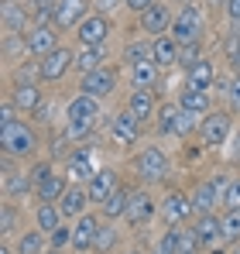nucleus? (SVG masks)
<instances>
[{"label": "nucleus", "instance_id": "nucleus-53", "mask_svg": "<svg viewBox=\"0 0 240 254\" xmlns=\"http://www.w3.org/2000/svg\"><path fill=\"white\" fill-rule=\"evenodd\" d=\"M230 0H209V7H227Z\"/></svg>", "mask_w": 240, "mask_h": 254}, {"label": "nucleus", "instance_id": "nucleus-15", "mask_svg": "<svg viewBox=\"0 0 240 254\" xmlns=\"http://www.w3.org/2000/svg\"><path fill=\"white\" fill-rule=\"evenodd\" d=\"M196 237H199L206 248H216V241H223V223L216 213H206V216H196Z\"/></svg>", "mask_w": 240, "mask_h": 254}, {"label": "nucleus", "instance_id": "nucleus-2", "mask_svg": "<svg viewBox=\"0 0 240 254\" xmlns=\"http://www.w3.org/2000/svg\"><path fill=\"white\" fill-rule=\"evenodd\" d=\"M199 35H202L199 7L185 3V7L175 14V21H172V38H175L179 45H189V42H199Z\"/></svg>", "mask_w": 240, "mask_h": 254}, {"label": "nucleus", "instance_id": "nucleus-50", "mask_svg": "<svg viewBox=\"0 0 240 254\" xmlns=\"http://www.w3.org/2000/svg\"><path fill=\"white\" fill-rule=\"evenodd\" d=\"M123 3H127L130 10H141V14H144L148 7H155V0H123Z\"/></svg>", "mask_w": 240, "mask_h": 254}, {"label": "nucleus", "instance_id": "nucleus-62", "mask_svg": "<svg viewBox=\"0 0 240 254\" xmlns=\"http://www.w3.org/2000/svg\"><path fill=\"white\" fill-rule=\"evenodd\" d=\"M237 254H240V251H237Z\"/></svg>", "mask_w": 240, "mask_h": 254}, {"label": "nucleus", "instance_id": "nucleus-8", "mask_svg": "<svg viewBox=\"0 0 240 254\" xmlns=\"http://www.w3.org/2000/svg\"><path fill=\"white\" fill-rule=\"evenodd\" d=\"M107 35H110V21L103 14H89L79 24V45L82 48H103Z\"/></svg>", "mask_w": 240, "mask_h": 254}, {"label": "nucleus", "instance_id": "nucleus-11", "mask_svg": "<svg viewBox=\"0 0 240 254\" xmlns=\"http://www.w3.org/2000/svg\"><path fill=\"white\" fill-rule=\"evenodd\" d=\"M96 230H100V220H96L93 213H82L79 220H76V227H72V251H76V254L93 251V244H96Z\"/></svg>", "mask_w": 240, "mask_h": 254}, {"label": "nucleus", "instance_id": "nucleus-35", "mask_svg": "<svg viewBox=\"0 0 240 254\" xmlns=\"http://www.w3.org/2000/svg\"><path fill=\"white\" fill-rule=\"evenodd\" d=\"M196 62H202V48H199V42H189V45H179V65L189 72Z\"/></svg>", "mask_w": 240, "mask_h": 254}, {"label": "nucleus", "instance_id": "nucleus-19", "mask_svg": "<svg viewBox=\"0 0 240 254\" xmlns=\"http://www.w3.org/2000/svg\"><path fill=\"white\" fill-rule=\"evenodd\" d=\"M179 107H182L185 114L199 117V114H209V96H206V89H192V86H182V93H179Z\"/></svg>", "mask_w": 240, "mask_h": 254}, {"label": "nucleus", "instance_id": "nucleus-48", "mask_svg": "<svg viewBox=\"0 0 240 254\" xmlns=\"http://www.w3.org/2000/svg\"><path fill=\"white\" fill-rule=\"evenodd\" d=\"M14 121H17V107L7 100V103H3V110H0V127H3V124H14Z\"/></svg>", "mask_w": 240, "mask_h": 254}, {"label": "nucleus", "instance_id": "nucleus-61", "mask_svg": "<svg viewBox=\"0 0 240 254\" xmlns=\"http://www.w3.org/2000/svg\"><path fill=\"white\" fill-rule=\"evenodd\" d=\"M107 3H110V0H107Z\"/></svg>", "mask_w": 240, "mask_h": 254}, {"label": "nucleus", "instance_id": "nucleus-21", "mask_svg": "<svg viewBox=\"0 0 240 254\" xmlns=\"http://www.w3.org/2000/svg\"><path fill=\"white\" fill-rule=\"evenodd\" d=\"M10 103L17 107V110H38L41 107V89L35 83H17L14 86V93H10Z\"/></svg>", "mask_w": 240, "mask_h": 254}, {"label": "nucleus", "instance_id": "nucleus-12", "mask_svg": "<svg viewBox=\"0 0 240 254\" xmlns=\"http://www.w3.org/2000/svg\"><path fill=\"white\" fill-rule=\"evenodd\" d=\"M117 89V72L114 69H96V72H89V76H82V93H89V96H110Z\"/></svg>", "mask_w": 240, "mask_h": 254}, {"label": "nucleus", "instance_id": "nucleus-41", "mask_svg": "<svg viewBox=\"0 0 240 254\" xmlns=\"http://www.w3.org/2000/svg\"><path fill=\"white\" fill-rule=\"evenodd\" d=\"M223 206L227 210H240V179H230V186L223 192Z\"/></svg>", "mask_w": 240, "mask_h": 254}, {"label": "nucleus", "instance_id": "nucleus-36", "mask_svg": "<svg viewBox=\"0 0 240 254\" xmlns=\"http://www.w3.org/2000/svg\"><path fill=\"white\" fill-rule=\"evenodd\" d=\"M202 241L196 237V230L189 227V230H179V248H175V254H199Z\"/></svg>", "mask_w": 240, "mask_h": 254}, {"label": "nucleus", "instance_id": "nucleus-55", "mask_svg": "<svg viewBox=\"0 0 240 254\" xmlns=\"http://www.w3.org/2000/svg\"><path fill=\"white\" fill-rule=\"evenodd\" d=\"M234 38H240V21H237V24H234Z\"/></svg>", "mask_w": 240, "mask_h": 254}, {"label": "nucleus", "instance_id": "nucleus-22", "mask_svg": "<svg viewBox=\"0 0 240 254\" xmlns=\"http://www.w3.org/2000/svg\"><path fill=\"white\" fill-rule=\"evenodd\" d=\"M127 110L144 124V121H151V117H155V96H151L148 89H134V93L127 96Z\"/></svg>", "mask_w": 240, "mask_h": 254}, {"label": "nucleus", "instance_id": "nucleus-42", "mask_svg": "<svg viewBox=\"0 0 240 254\" xmlns=\"http://www.w3.org/2000/svg\"><path fill=\"white\" fill-rule=\"evenodd\" d=\"M0 223H3V227H0L3 234H14V230H17V210H14L10 203H3V210H0Z\"/></svg>", "mask_w": 240, "mask_h": 254}, {"label": "nucleus", "instance_id": "nucleus-4", "mask_svg": "<svg viewBox=\"0 0 240 254\" xmlns=\"http://www.w3.org/2000/svg\"><path fill=\"white\" fill-rule=\"evenodd\" d=\"M192 213H196L192 210V196H185V192H168V196L161 199V220H165L168 227L185 223Z\"/></svg>", "mask_w": 240, "mask_h": 254}, {"label": "nucleus", "instance_id": "nucleus-57", "mask_svg": "<svg viewBox=\"0 0 240 254\" xmlns=\"http://www.w3.org/2000/svg\"><path fill=\"white\" fill-rule=\"evenodd\" d=\"M0 254H10V251H7V248H3V251H0Z\"/></svg>", "mask_w": 240, "mask_h": 254}, {"label": "nucleus", "instance_id": "nucleus-43", "mask_svg": "<svg viewBox=\"0 0 240 254\" xmlns=\"http://www.w3.org/2000/svg\"><path fill=\"white\" fill-rule=\"evenodd\" d=\"M192 130H196V117L182 110V114H179V124H175V137H185V134H192Z\"/></svg>", "mask_w": 240, "mask_h": 254}, {"label": "nucleus", "instance_id": "nucleus-14", "mask_svg": "<svg viewBox=\"0 0 240 254\" xmlns=\"http://www.w3.org/2000/svg\"><path fill=\"white\" fill-rule=\"evenodd\" d=\"M151 62H155L158 69L179 65V42H175V38H168V35L155 38V42H151Z\"/></svg>", "mask_w": 240, "mask_h": 254}, {"label": "nucleus", "instance_id": "nucleus-16", "mask_svg": "<svg viewBox=\"0 0 240 254\" xmlns=\"http://www.w3.org/2000/svg\"><path fill=\"white\" fill-rule=\"evenodd\" d=\"M155 216V199L144 192V189H137L134 196H130V206H127V220L134 223V227H141V223H148Z\"/></svg>", "mask_w": 240, "mask_h": 254}, {"label": "nucleus", "instance_id": "nucleus-47", "mask_svg": "<svg viewBox=\"0 0 240 254\" xmlns=\"http://www.w3.org/2000/svg\"><path fill=\"white\" fill-rule=\"evenodd\" d=\"M227 96H230V110L240 114V79H234V83L227 86Z\"/></svg>", "mask_w": 240, "mask_h": 254}, {"label": "nucleus", "instance_id": "nucleus-59", "mask_svg": "<svg viewBox=\"0 0 240 254\" xmlns=\"http://www.w3.org/2000/svg\"><path fill=\"white\" fill-rule=\"evenodd\" d=\"M130 254H141V251H130Z\"/></svg>", "mask_w": 240, "mask_h": 254}, {"label": "nucleus", "instance_id": "nucleus-18", "mask_svg": "<svg viewBox=\"0 0 240 254\" xmlns=\"http://www.w3.org/2000/svg\"><path fill=\"white\" fill-rule=\"evenodd\" d=\"M65 117H69V121H96V117H100V100L89 96V93H79V96L69 103Z\"/></svg>", "mask_w": 240, "mask_h": 254}, {"label": "nucleus", "instance_id": "nucleus-7", "mask_svg": "<svg viewBox=\"0 0 240 254\" xmlns=\"http://www.w3.org/2000/svg\"><path fill=\"white\" fill-rule=\"evenodd\" d=\"M117 189H120V182H117V172L114 169H100L86 182V196H89V203H96V206H103Z\"/></svg>", "mask_w": 240, "mask_h": 254}, {"label": "nucleus", "instance_id": "nucleus-51", "mask_svg": "<svg viewBox=\"0 0 240 254\" xmlns=\"http://www.w3.org/2000/svg\"><path fill=\"white\" fill-rule=\"evenodd\" d=\"M35 121H41V124H45V121H52V103H41L38 110H35Z\"/></svg>", "mask_w": 240, "mask_h": 254}, {"label": "nucleus", "instance_id": "nucleus-6", "mask_svg": "<svg viewBox=\"0 0 240 254\" xmlns=\"http://www.w3.org/2000/svg\"><path fill=\"white\" fill-rule=\"evenodd\" d=\"M199 137H202L206 148H220V144H227V137H230V114H209V117H202Z\"/></svg>", "mask_w": 240, "mask_h": 254}, {"label": "nucleus", "instance_id": "nucleus-27", "mask_svg": "<svg viewBox=\"0 0 240 254\" xmlns=\"http://www.w3.org/2000/svg\"><path fill=\"white\" fill-rule=\"evenodd\" d=\"M216 83V69H213V62H196L192 69H189V79H185V86H192V89H209V86Z\"/></svg>", "mask_w": 240, "mask_h": 254}, {"label": "nucleus", "instance_id": "nucleus-13", "mask_svg": "<svg viewBox=\"0 0 240 254\" xmlns=\"http://www.w3.org/2000/svg\"><path fill=\"white\" fill-rule=\"evenodd\" d=\"M172 21H175V17H172V10H168V7H161V3L148 7V10L141 14L144 31H148V35H158V38L165 35V31H172Z\"/></svg>", "mask_w": 240, "mask_h": 254}, {"label": "nucleus", "instance_id": "nucleus-37", "mask_svg": "<svg viewBox=\"0 0 240 254\" xmlns=\"http://www.w3.org/2000/svg\"><path fill=\"white\" fill-rule=\"evenodd\" d=\"M179 114H182V107H161V114H158V134H175Z\"/></svg>", "mask_w": 240, "mask_h": 254}, {"label": "nucleus", "instance_id": "nucleus-46", "mask_svg": "<svg viewBox=\"0 0 240 254\" xmlns=\"http://www.w3.org/2000/svg\"><path fill=\"white\" fill-rule=\"evenodd\" d=\"M52 244H55V248H65V244H72V230H69V227H59V230L52 234Z\"/></svg>", "mask_w": 240, "mask_h": 254}, {"label": "nucleus", "instance_id": "nucleus-49", "mask_svg": "<svg viewBox=\"0 0 240 254\" xmlns=\"http://www.w3.org/2000/svg\"><path fill=\"white\" fill-rule=\"evenodd\" d=\"M48 175H52V165H35V169H31V179H35V189H38V186L45 182V179H48Z\"/></svg>", "mask_w": 240, "mask_h": 254}, {"label": "nucleus", "instance_id": "nucleus-26", "mask_svg": "<svg viewBox=\"0 0 240 254\" xmlns=\"http://www.w3.org/2000/svg\"><path fill=\"white\" fill-rule=\"evenodd\" d=\"M65 192H69V186H65V179H62L59 172H52L38 189H35V196H38L41 203H55V199H62Z\"/></svg>", "mask_w": 240, "mask_h": 254}, {"label": "nucleus", "instance_id": "nucleus-24", "mask_svg": "<svg viewBox=\"0 0 240 254\" xmlns=\"http://www.w3.org/2000/svg\"><path fill=\"white\" fill-rule=\"evenodd\" d=\"M55 48H59V42H55V31H52V28H35V31L28 35V52H31V55H41V59H45V55H52Z\"/></svg>", "mask_w": 240, "mask_h": 254}, {"label": "nucleus", "instance_id": "nucleus-23", "mask_svg": "<svg viewBox=\"0 0 240 254\" xmlns=\"http://www.w3.org/2000/svg\"><path fill=\"white\" fill-rule=\"evenodd\" d=\"M65 169H69V175H72V179H79V182H89V179L100 172V169H93V162H89V151H86V148L72 151V155L65 158Z\"/></svg>", "mask_w": 240, "mask_h": 254}, {"label": "nucleus", "instance_id": "nucleus-56", "mask_svg": "<svg viewBox=\"0 0 240 254\" xmlns=\"http://www.w3.org/2000/svg\"><path fill=\"white\" fill-rule=\"evenodd\" d=\"M35 3H38V7H45V3H52V0H35Z\"/></svg>", "mask_w": 240, "mask_h": 254}, {"label": "nucleus", "instance_id": "nucleus-3", "mask_svg": "<svg viewBox=\"0 0 240 254\" xmlns=\"http://www.w3.org/2000/svg\"><path fill=\"white\" fill-rule=\"evenodd\" d=\"M69 69H76V52L72 48H55L52 55H45L38 62V76L45 79V83H55V79H62Z\"/></svg>", "mask_w": 240, "mask_h": 254}, {"label": "nucleus", "instance_id": "nucleus-25", "mask_svg": "<svg viewBox=\"0 0 240 254\" xmlns=\"http://www.w3.org/2000/svg\"><path fill=\"white\" fill-rule=\"evenodd\" d=\"M28 189H35V179L24 172H7L3 175V199H21Z\"/></svg>", "mask_w": 240, "mask_h": 254}, {"label": "nucleus", "instance_id": "nucleus-10", "mask_svg": "<svg viewBox=\"0 0 240 254\" xmlns=\"http://www.w3.org/2000/svg\"><path fill=\"white\" fill-rule=\"evenodd\" d=\"M110 137H114V144H134L137 137H141V121L130 114V110H123L117 117H110Z\"/></svg>", "mask_w": 240, "mask_h": 254}, {"label": "nucleus", "instance_id": "nucleus-54", "mask_svg": "<svg viewBox=\"0 0 240 254\" xmlns=\"http://www.w3.org/2000/svg\"><path fill=\"white\" fill-rule=\"evenodd\" d=\"M209 254H227V251L223 248H209Z\"/></svg>", "mask_w": 240, "mask_h": 254}, {"label": "nucleus", "instance_id": "nucleus-45", "mask_svg": "<svg viewBox=\"0 0 240 254\" xmlns=\"http://www.w3.org/2000/svg\"><path fill=\"white\" fill-rule=\"evenodd\" d=\"M96 121H69V137H86Z\"/></svg>", "mask_w": 240, "mask_h": 254}, {"label": "nucleus", "instance_id": "nucleus-52", "mask_svg": "<svg viewBox=\"0 0 240 254\" xmlns=\"http://www.w3.org/2000/svg\"><path fill=\"white\" fill-rule=\"evenodd\" d=\"M227 17H230L234 24L240 21V0H230V3H227Z\"/></svg>", "mask_w": 240, "mask_h": 254}, {"label": "nucleus", "instance_id": "nucleus-9", "mask_svg": "<svg viewBox=\"0 0 240 254\" xmlns=\"http://www.w3.org/2000/svg\"><path fill=\"white\" fill-rule=\"evenodd\" d=\"M86 10H89V0H59L55 3V28H62V31L79 28L86 21Z\"/></svg>", "mask_w": 240, "mask_h": 254}, {"label": "nucleus", "instance_id": "nucleus-31", "mask_svg": "<svg viewBox=\"0 0 240 254\" xmlns=\"http://www.w3.org/2000/svg\"><path fill=\"white\" fill-rule=\"evenodd\" d=\"M130 196H134V192L120 186L117 192H114V196H110V199L103 203V216H107V220H117V216H127V206H130Z\"/></svg>", "mask_w": 240, "mask_h": 254}, {"label": "nucleus", "instance_id": "nucleus-34", "mask_svg": "<svg viewBox=\"0 0 240 254\" xmlns=\"http://www.w3.org/2000/svg\"><path fill=\"white\" fill-rule=\"evenodd\" d=\"M220 223H223V241L227 244L240 241V210H227L220 216Z\"/></svg>", "mask_w": 240, "mask_h": 254}, {"label": "nucleus", "instance_id": "nucleus-1", "mask_svg": "<svg viewBox=\"0 0 240 254\" xmlns=\"http://www.w3.org/2000/svg\"><path fill=\"white\" fill-rule=\"evenodd\" d=\"M0 148H3L7 158H24V155H31V151L38 148V137H35L31 127H24L21 121H14V124L0 127Z\"/></svg>", "mask_w": 240, "mask_h": 254}, {"label": "nucleus", "instance_id": "nucleus-38", "mask_svg": "<svg viewBox=\"0 0 240 254\" xmlns=\"http://www.w3.org/2000/svg\"><path fill=\"white\" fill-rule=\"evenodd\" d=\"M114 244H117V230H114V227H103V223H100V230H96V244H93V251H96V254H107L110 248H114Z\"/></svg>", "mask_w": 240, "mask_h": 254}, {"label": "nucleus", "instance_id": "nucleus-20", "mask_svg": "<svg viewBox=\"0 0 240 254\" xmlns=\"http://www.w3.org/2000/svg\"><path fill=\"white\" fill-rule=\"evenodd\" d=\"M223 203V196L213 189V182H202V186H196V192H192V210L199 213V216H206V213H216V206Z\"/></svg>", "mask_w": 240, "mask_h": 254}, {"label": "nucleus", "instance_id": "nucleus-33", "mask_svg": "<svg viewBox=\"0 0 240 254\" xmlns=\"http://www.w3.org/2000/svg\"><path fill=\"white\" fill-rule=\"evenodd\" d=\"M17 254H45V234L41 230H28L17 241Z\"/></svg>", "mask_w": 240, "mask_h": 254}, {"label": "nucleus", "instance_id": "nucleus-58", "mask_svg": "<svg viewBox=\"0 0 240 254\" xmlns=\"http://www.w3.org/2000/svg\"><path fill=\"white\" fill-rule=\"evenodd\" d=\"M182 3H192V0H182Z\"/></svg>", "mask_w": 240, "mask_h": 254}, {"label": "nucleus", "instance_id": "nucleus-60", "mask_svg": "<svg viewBox=\"0 0 240 254\" xmlns=\"http://www.w3.org/2000/svg\"><path fill=\"white\" fill-rule=\"evenodd\" d=\"M45 254H48V251H45ZM52 254H55V251H52Z\"/></svg>", "mask_w": 240, "mask_h": 254}, {"label": "nucleus", "instance_id": "nucleus-17", "mask_svg": "<svg viewBox=\"0 0 240 254\" xmlns=\"http://www.w3.org/2000/svg\"><path fill=\"white\" fill-rule=\"evenodd\" d=\"M86 206H89V196H86L82 186H69V192L59 199V210H62V216H69V220H79L82 213H86Z\"/></svg>", "mask_w": 240, "mask_h": 254}, {"label": "nucleus", "instance_id": "nucleus-40", "mask_svg": "<svg viewBox=\"0 0 240 254\" xmlns=\"http://www.w3.org/2000/svg\"><path fill=\"white\" fill-rule=\"evenodd\" d=\"M3 24H7V31L14 35L17 28H24V14H21L14 3H3Z\"/></svg>", "mask_w": 240, "mask_h": 254}, {"label": "nucleus", "instance_id": "nucleus-44", "mask_svg": "<svg viewBox=\"0 0 240 254\" xmlns=\"http://www.w3.org/2000/svg\"><path fill=\"white\" fill-rule=\"evenodd\" d=\"M223 48H227V62H230V65L240 72V38H234V35H230Z\"/></svg>", "mask_w": 240, "mask_h": 254}, {"label": "nucleus", "instance_id": "nucleus-30", "mask_svg": "<svg viewBox=\"0 0 240 254\" xmlns=\"http://www.w3.org/2000/svg\"><path fill=\"white\" fill-rule=\"evenodd\" d=\"M103 62H107V52L103 48H79V55H76V69H79L82 76L103 69Z\"/></svg>", "mask_w": 240, "mask_h": 254}, {"label": "nucleus", "instance_id": "nucleus-5", "mask_svg": "<svg viewBox=\"0 0 240 254\" xmlns=\"http://www.w3.org/2000/svg\"><path fill=\"white\" fill-rule=\"evenodd\" d=\"M168 155L161 151V148H144L141 155H137V172H141V179H148V182H161L165 175H168Z\"/></svg>", "mask_w": 240, "mask_h": 254}, {"label": "nucleus", "instance_id": "nucleus-32", "mask_svg": "<svg viewBox=\"0 0 240 254\" xmlns=\"http://www.w3.org/2000/svg\"><path fill=\"white\" fill-rule=\"evenodd\" d=\"M123 62L134 69V65H141V62H151V45L148 42H130L123 48Z\"/></svg>", "mask_w": 240, "mask_h": 254}, {"label": "nucleus", "instance_id": "nucleus-39", "mask_svg": "<svg viewBox=\"0 0 240 254\" xmlns=\"http://www.w3.org/2000/svg\"><path fill=\"white\" fill-rule=\"evenodd\" d=\"M179 230H182V227H168L165 237L155 244V251H151V254H175V248H179Z\"/></svg>", "mask_w": 240, "mask_h": 254}, {"label": "nucleus", "instance_id": "nucleus-28", "mask_svg": "<svg viewBox=\"0 0 240 254\" xmlns=\"http://www.w3.org/2000/svg\"><path fill=\"white\" fill-rule=\"evenodd\" d=\"M130 83H134V89H155V83H158V65L155 62H141V65H134L130 69Z\"/></svg>", "mask_w": 240, "mask_h": 254}, {"label": "nucleus", "instance_id": "nucleus-29", "mask_svg": "<svg viewBox=\"0 0 240 254\" xmlns=\"http://www.w3.org/2000/svg\"><path fill=\"white\" fill-rule=\"evenodd\" d=\"M35 223H38L41 234H55V230L62 227V210L52 206V203H41L38 213H35Z\"/></svg>", "mask_w": 240, "mask_h": 254}]
</instances>
